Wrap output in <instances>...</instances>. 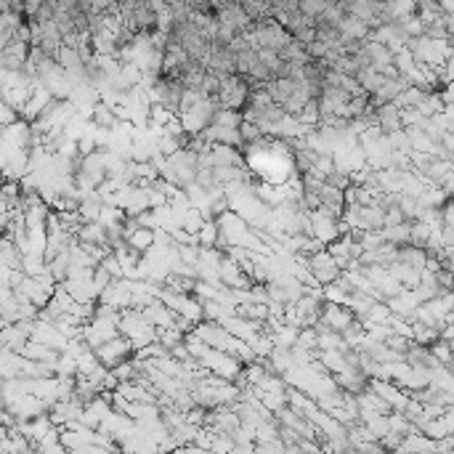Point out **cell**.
Segmentation results:
<instances>
[{
    "instance_id": "6da1fadb",
    "label": "cell",
    "mask_w": 454,
    "mask_h": 454,
    "mask_svg": "<svg viewBox=\"0 0 454 454\" xmlns=\"http://www.w3.org/2000/svg\"><path fill=\"white\" fill-rule=\"evenodd\" d=\"M117 329H120V338H125L133 353L141 351L146 345L157 343V329L149 327L146 319L141 316V311L136 309H125L120 311V322H117Z\"/></svg>"
},
{
    "instance_id": "7a4b0ae2",
    "label": "cell",
    "mask_w": 454,
    "mask_h": 454,
    "mask_svg": "<svg viewBox=\"0 0 454 454\" xmlns=\"http://www.w3.org/2000/svg\"><path fill=\"white\" fill-rule=\"evenodd\" d=\"M343 231H348V229L340 223V216H338V213H332V210L322 207V205H319L313 213H309V236L316 239L322 247L332 245Z\"/></svg>"
},
{
    "instance_id": "3957f363",
    "label": "cell",
    "mask_w": 454,
    "mask_h": 454,
    "mask_svg": "<svg viewBox=\"0 0 454 454\" xmlns=\"http://www.w3.org/2000/svg\"><path fill=\"white\" fill-rule=\"evenodd\" d=\"M216 112H218V104H216L213 99H202V101H197V104H192V107L181 110L176 117H178V123H181L186 136H200L205 127L213 125Z\"/></svg>"
},
{
    "instance_id": "277c9868",
    "label": "cell",
    "mask_w": 454,
    "mask_h": 454,
    "mask_svg": "<svg viewBox=\"0 0 454 454\" xmlns=\"http://www.w3.org/2000/svg\"><path fill=\"white\" fill-rule=\"evenodd\" d=\"M220 80V91L216 96V104L218 110H229V112H242L245 104H247V96H250V83L239 74H226V77H218Z\"/></svg>"
},
{
    "instance_id": "5b68a950",
    "label": "cell",
    "mask_w": 454,
    "mask_h": 454,
    "mask_svg": "<svg viewBox=\"0 0 454 454\" xmlns=\"http://www.w3.org/2000/svg\"><path fill=\"white\" fill-rule=\"evenodd\" d=\"M306 269L311 271L313 282H316L319 287H327V285H332V282L343 274L338 269V263L327 255V250H319V253L311 255L309 260H306Z\"/></svg>"
},
{
    "instance_id": "8992f818",
    "label": "cell",
    "mask_w": 454,
    "mask_h": 454,
    "mask_svg": "<svg viewBox=\"0 0 454 454\" xmlns=\"http://www.w3.org/2000/svg\"><path fill=\"white\" fill-rule=\"evenodd\" d=\"M93 353H96V359H99L101 367L112 369V367H117V364L127 362V359L133 356V348H130V343H127L125 338H114V340L104 343L101 348H96Z\"/></svg>"
},
{
    "instance_id": "52a82bcc",
    "label": "cell",
    "mask_w": 454,
    "mask_h": 454,
    "mask_svg": "<svg viewBox=\"0 0 454 454\" xmlns=\"http://www.w3.org/2000/svg\"><path fill=\"white\" fill-rule=\"evenodd\" d=\"M319 322H322L329 332H338V335H340V332H345V329L356 322V316L345 309V306L324 303V306H322V316H319Z\"/></svg>"
},
{
    "instance_id": "ba28073f",
    "label": "cell",
    "mask_w": 454,
    "mask_h": 454,
    "mask_svg": "<svg viewBox=\"0 0 454 454\" xmlns=\"http://www.w3.org/2000/svg\"><path fill=\"white\" fill-rule=\"evenodd\" d=\"M452 431H454V415H452V409H449V412H444L441 417L428 420V422L417 425V433H420V436H425L428 441H433V444L444 441V438H452Z\"/></svg>"
},
{
    "instance_id": "9c48e42d",
    "label": "cell",
    "mask_w": 454,
    "mask_h": 454,
    "mask_svg": "<svg viewBox=\"0 0 454 454\" xmlns=\"http://www.w3.org/2000/svg\"><path fill=\"white\" fill-rule=\"evenodd\" d=\"M372 125L380 127L382 136L404 130L401 127V110L396 104H380V107H375V112H372Z\"/></svg>"
},
{
    "instance_id": "30bf717a",
    "label": "cell",
    "mask_w": 454,
    "mask_h": 454,
    "mask_svg": "<svg viewBox=\"0 0 454 454\" xmlns=\"http://www.w3.org/2000/svg\"><path fill=\"white\" fill-rule=\"evenodd\" d=\"M21 364H24V359L19 353L0 348V380H14V378H19L21 375Z\"/></svg>"
},
{
    "instance_id": "8fae6325",
    "label": "cell",
    "mask_w": 454,
    "mask_h": 454,
    "mask_svg": "<svg viewBox=\"0 0 454 454\" xmlns=\"http://www.w3.org/2000/svg\"><path fill=\"white\" fill-rule=\"evenodd\" d=\"M388 274L399 282L404 290H415V287L420 285V271L417 269H412V266H406V263H399V260L388 269Z\"/></svg>"
},
{
    "instance_id": "7c38bea8",
    "label": "cell",
    "mask_w": 454,
    "mask_h": 454,
    "mask_svg": "<svg viewBox=\"0 0 454 454\" xmlns=\"http://www.w3.org/2000/svg\"><path fill=\"white\" fill-rule=\"evenodd\" d=\"M125 245L130 250H136V253L144 255L152 245H154V231L152 229H136V231H130L125 234Z\"/></svg>"
},
{
    "instance_id": "4fadbf2b",
    "label": "cell",
    "mask_w": 454,
    "mask_h": 454,
    "mask_svg": "<svg viewBox=\"0 0 454 454\" xmlns=\"http://www.w3.org/2000/svg\"><path fill=\"white\" fill-rule=\"evenodd\" d=\"M431 388L444 391V393H452L454 391L452 369H449V367H436V369H431Z\"/></svg>"
},
{
    "instance_id": "5bb4252c",
    "label": "cell",
    "mask_w": 454,
    "mask_h": 454,
    "mask_svg": "<svg viewBox=\"0 0 454 454\" xmlns=\"http://www.w3.org/2000/svg\"><path fill=\"white\" fill-rule=\"evenodd\" d=\"M194 242H197V247H216V242H218V226H216V220H205L202 223V229L194 234Z\"/></svg>"
},
{
    "instance_id": "9a60e30c",
    "label": "cell",
    "mask_w": 454,
    "mask_h": 454,
    "mask_svg": "<svg viewBox=\"0 0 454 454\" xmlns=\"http://www.w3.org/2000/svg\"><path fill=\"white\" fill-rule=\"evenodd\" d=\"M329 6H332V0H300L298 3V11L309 19H319Z\"/></svg>"
},
{
    "instance_id": "2e32d148",
    "label": "cell",
    "mask_w": 454,
    "mask_h": 454,
    "mask_svg": "<svg viewBox=\"0 0 454 454\" xmlns=\"http://www.w3.org/2000/svg\"><path fill=\"white\" fill-rule=\"evenodd\" d=\"M431 356L441 367H449L452 369V340H436V343L431 345Z\"/></svg>"
},
{
    "instance_id": "e0dca14e",
    "label": "cell",
    "mask_w": 454,
    "mask_h": 454,
    "mask_svg": "<svg viewBox=\"0 0 454 454\" xmlns=\"http://www.w3.org/2000/svg\"><path fill=\"white\" fill-rule=\"evenodd\" d=\"M415 67H417V64H415V56L409 54L406 48H401V51H396V54H393V70H396V74H401V77H404V74L412 72Z\"/></svg>"
},
{
    "instance_id": "ac0fdd59",
    "label": "cell",
    "mask_w": 454,
    "mask_h": 454,
    "mask_svg": "<svg viewBox=\"0 0 454 454\" xmlns=\"http://www.w3.org/2000/svg\"><path fill=\"white\" fill-rule=\"evenodd\" d=\"M202 223H205V218H202L200 210H192V207H189V210H186V213L181 216V229L189 236L197 234V231L202 229Z\"/></svg>"
},
{
    "instance_id": "d6986e66",
    "label": "cell",
    "mask_w": 454,
    "mask_h": 454,
    "mask_svg": "<svg viewBox=\"0 0 454 454\" xmlns=\"http://www.w3.org/2000/svg\"><path fill=\"white\" fill-rule=\"evenodd\" d=\"M295 348H300V351H316V332L313 327H303L298 329V340H295Z\"/></svg>"
},
{
    "instance_id": "ffe728a7",
    "label": "cell",
    "mask_w": 454,
    "mask_h": 454,
    "mask_svg": "<svg viewBox=\"0 0 454 454\" xmlns=\"http://www.w3.org/2000/svg\"><path fill=\"white\" fill-rule=\"evenodd\" d=\"M216 125H223V127H239L242 125V114L239 112H229V110H218L216 112V120H213Z\"/></svg>"
},
{
    "instance_id": "44dd1931",
    "label": "cell",
    "mask_w": 454,
    "mask_h": 454,
    "mask_svg": "<svg viewBox=\"0 0 454 454\" xmlns=\"http://www.w3.org/2000/svg\"><path fill=\"white\" fill-rule=\"evenodd\" d=\"M99 266H101L104 271L110 274V276H112V279H114V282H117V279H125V276H123V269H120V260H117V258H114V255H112V253H110V255H104Z\"/></svg>"
},
{
    "instance_id": "7402d4cb",
    "label": "cell",
    "mask_w": 454,
    "mask_h": 454,
    "mask_svg": "<svg viewBox=\"0 0 454 454\" xmlns=\"http://www.w3.org/2000/svg\"><path fill=\"white\" fill-rule=\"evenodd\" d=\"M382 345H385V348H391L393 353H401V356H404V353L409 351L412 340H409V338H401V335H391V338H388V340H385Z\"/></svg>"
},
{
    "instance_id": "603a6c76",
    "label": "cell",
    "mask_w": 454,
    "mask_h": 454,
    "mask_svg": "<svg viewBox=\"0 0 454 454\" xmlns=\"http://www.w3.org/2000/svg\"><path fill=\"white\" fill-rule=\"evenodd\" d=\"M253 454H285V444L279 438L271 444H253Z\"/></svg>"
},
{
    "instance_id": "cb8c5ba5",
    "label": "cell",
    "mask_w": 454,
    "mask_h": 454,
    "mask_svg": "<svg viewBox=\"0 0 454 454\" xmlns=\"http://www.w3.org/2000/svg\"><path fill=\"white\" fill-rule=\"evenodd\" d=\"M186 454H213L210 449H200V446H194V444H186Z\"/></svg>"
},
{
    "instance_id": "d4e9b609",
    "label": "cell",
    "mask_w": 454,
    "mask_h": 454,
    "mask_svg": "<svg viewBox=\"0 0 454 454\" xmlns=\"http://www.w3.org/2000/svg\"><path fill=\"white\" fill-rule=\"evenodd\" d=\"M229 454H253V446H234Z\"/></svg>"
},
{
    "instance_id": "484cf974",
    "label": "cell",
    "mask_w": 454,
    "mask_h": 454,
    "mask_svg": "<svg viewBox=\"0 0 454 454\" xmlns=\"http://www.w3.org/2000/svg\"><path fill=\"white\" fill-rule=\"evenodd\" d=\"M8 210H11V205L0 197V216H3V213H8Z\"/></svg>"
}]
</instances>
